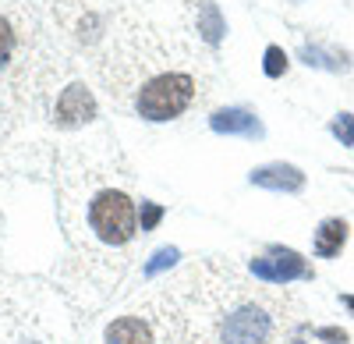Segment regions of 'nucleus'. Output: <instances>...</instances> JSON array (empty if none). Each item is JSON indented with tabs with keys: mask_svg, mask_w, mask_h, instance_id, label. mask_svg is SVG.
<instances>
[{
	"mask_svg": "<svg viewBox=\"0 0 354 344\" xmlns=\"http://www.w3.org/2000/svg\"><path fill=\"white\" fill-rule=\"evenodd\" d=\"M192 320V344H273L280 334V312L234 273L202 291Z\"/></svg>",
	"mask_w": 354,
	"mask_h": 344,
	"instance_id": "f257e3e1",
	"label": "nucleus"
},
{
	"mask_svg": "<svg viewBox=\"0 0 354 344\" xmlns=\"http://www.w3.org/2000/svg\"><path fill=\"white\" fill-rule=\"evenodd\" d=\"M195 93H198V85L188 71H160L138 85L135 110L145 121H174L192 107Z\"/></svg>",
	"mask_w": 354,
	"mask_h": 344,
	"instance_id": "f03ea898",
	"label": "nucleus"
},
{
	"mask_svg": "<svg viewBox=\"0 0 354 344\" xmlns=\"http://www.w3.org/2000/svg\"><path fill=\"white\" fill-rule=\"evenodd\" d=\"M88 227L96 231L100 242L106 245H124L135 238L138 231V213H135V203L117 192V188H106L100 192L93 203H88Z\"/></svg>",
	"mask_w": 354,
	"mask_h": 344,
	"instance_id": "7ed1b4c3",
	"label": "nucleus"
},
{
	"mask_svg": "<svg viewBox=\"0 0 354 344\" xmlns=\"http://www.w3.org/2000/svg\"><path fill=\"white\" fill-rule=\"evenodd\" d=\"M252 273L266 284H290V280L308 277V266L294 248H270L266 255L252 260Z\"/></svg>",
	"mask_w": 354,
	"mask_h": 344,
	"instance_id": "20e7f679",
	"label": "nucleus"
},
{
	"mask_svg": "<svg viewBox=\"0 0 354 344\" xmlns=\"http://www.w3.org/2000/svg\"><path fill=\"white\" fill-rule=\"evenodd\" d=\"M93 118H96L93 93H88L85 85H68L61 93V100H57V107H53V121L61 128H78V125H88Z\"/></svg>",
	"mask_w": 354,
	"mask_h": 344,
	"instance_id": "39448f33",
	"label": "nucleus"
},
{
	"mask_svg": "<svg viewBox=\"0 0 354 344\" xmlns=\"http://www.w3.org/2000/svg\"><path fill=\"white\" fill-rule=\"evenodd\" d=\"M252 185L270 188V192H301L305 188V174L298 167H290V163H270V167L252 170Z\"/></svg>",
	"mask_w": 354,
	"mask_h": 344,
	"instance_id": "423d86ee",
	"label": "nucleus"
},
{
	"mask_svg": "<svg viewBox=\"0 0 354 344\" xmlns=\"http://www.w3.org/2000/svg\"><path fill=\"white\" fill-rule=\"evenodd\" d=\"M106 344H156V327L142 316H121L106 327Z\"/></svg>",
	"mask_w": 354,
	"mask_h": 344,
	"instance_id": "0eeeda50",
	"label": "nucleus"
},
{
	"mask_svg": "<svg viewBox=\"0 0 354 344\" xmlns=\"http://www.w3.org/2000/svg\"><path fill=\"white\" fill-rule=\"evenodd\" d=\"M213 132L220 135H262L259 121L252 118L248 110H238V107H230V110H216L213 118H209Z\"/></svg>",
	"mask_w": 354,
	"mask_h": 344,
	"instance_id": "6e6552de",
	"label": "nucleus"
},
{
	"mask_svg": "<svg viewBox=\"0 0 354 344\" xmlns=\"http://www.w3.org/2000/svg\"><path fill=\"white\" fill-rule=\"evenodd\" d=\"M344 245H347V220H340V217L322 220L319 231H315V255L333 260V255H340Z\"/></svg>",
	"mask_w": 354,
	"mask_h": 344,
	"instance_id": "1a4fd4ad",
	"label": "nucleus"
},
{
	"mask_svg": "<svg viewBox=\"0 0 354 344\" xmlns=\"http://www.w3.org/2000/svg\"><path fill=\"white\" fill-rule=\"evenodd\" d=\"M198 33H202L205 43H220V39H223L227 25H223L216 4H202V8H198Z\"/></svg>",
	"mask_w": 354,
	"mask_h": 344,
	"instance_id": "9d476101",
	"label": "nucleus"
},
{
	"mask_svg": "<svg viewBox=\"0 0 354 344\" xmlns=\"http://www.w3.org/2000/svg\"><path fill=\"white\" fill-rule=\"evenodd\" d=\"M15 50H18V28H15V21L4 11H0V71L11 68Z\"/></svg>",
	"mask_w": 354,
	"mask_h": 344,
	"instance_id": "9b49d317",
	"label": "nucleus"
},
{
	"mask_svg": "<svg viewBox=\"0 0 354 344\" xmlns=\"http://www.w3.org/2000/svg\"><path fill=\"white\" fill-rule=\"evenodd\" d=\"M330 132L340 138V146H351V150H354V114H337L333 125H330Z\"/></svg>",
	"mask_w": 354,
	"mask_h": 344,
	"instance_id": "f8f14e48",
	"label": "nucleus"
},
{
	"mask_svg": "<svg viewBox=\"0 0 354 344\" xmlns=\"http://www.w3.org/2000/svg\"><path fill=\"white\" fill-rule=\"evenodd\" d=\"M266 75L270 78H280L283 71H287V53L280 50V46H266Z\"/></svg>",
	"mask_w": 354,
	"mask_h": 344,
	"instance_id": "ddd939ff",
	"label": "nucleus"
},
{
	"mask_svg": "<svg viewBox=\"0 0 354 344\" xmlns=\"http://www.w3.org/2000/svg\"><path fill=\"white\" fill-rule=\"evenodd\" d=\"M177 263V248H160L149 263H145V277H153V273H160V270H167V266H174Z\"/></svg>",
	"mask_w": 354,
	"mask_h": 344,
	"instance_id": "4468645a",
	"label": "nucleus"
},
{
	"mask_svg": "<svg viewBox=\"0 0 354 344\" xmlns=\"http://www.w3.org/2000/svg\"><path fill=\"white\" fill-rule=\"evenodd\" d=\"M160 217H163V206H156V203H142V231H153V227L160 224Z\"/></svg>",
	"mask_w": 354,
	"mask_h": 344,
	"instance_id": "2eb2a0df",
	"label": "nucleus"
},
{
	"mask_svg": "<svg viewBox=\"0 0 354 344\" xmlns=\"http://www.w3.org/2000/svg\"><path fill=\"white\" fill-rule=\"evenodd\" d=\"M315 337H322V341H347V334L344 330H337V327H322V330H315Z\"/></svg>",
	"mask_w": 354,
	"mask_h": 344,
	"instance_id": "dca6fc26",
	"label": "nucleus"
},
{
	"mask_svg": "<svg viewBox=\"0 0 354 344\" xmlns=\"http://www.w3.org/2000/svg\"><path fill=\"white\" fill-rule=\"evenodd\" d=\"M340 302H344V305H347V309H351V312H354V295H344V298H340Z\"/></svg>",
	"mask_w": 354,
	"mask_h": 344,
	"instance_id": "f3484780",
	"label": "nucleus"
}]
</instances>
